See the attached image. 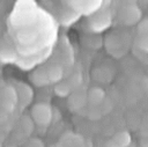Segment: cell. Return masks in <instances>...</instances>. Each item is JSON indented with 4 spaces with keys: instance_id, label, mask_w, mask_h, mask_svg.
<instances>
[{
    "instance_id": "cell-1",
    "label": "cell",
    "mask_w": 148,
    "mask_h": 147,
    "mask_svg": "<svg viewBox=\"0 0 148 147\" xmlns=\"http://www.w3.org/2000/svg\"><path fill=\"white\" fill-rule=\"evenodd\" d=\"M34 122L39 126H47L52 119V109L46 103H37L31 110Z\"/></svg>"
},
{
    "instance_id": "cell-2",
    "label": "cell",
    "mask_w": 148,
    "mask_h": 147,
    "mask_svg": "<svg viewBox=\"0 0 148 147\" xmlns=\"http://www.w3.org/2000/svg\"><path fill=\"white\" fill-rule=\"evenodd\" d=\"M72 10L76 12L77 14H86L89 15L91 13H95L99 9V6L102 5L101 1H67Z\"/></svg>"
},
{
    "instance_id": "cell-3",
    "label": "cell",
    "mask_w": 148,
    "mask_h": 147,
    "mask_svg": "<svg viewBox=\"0 0 148 147\" xmlns=\"http://www.w3.org/2000/svg\"><path fill=\"white\" fill-rule=\"evenodd\" d=\"M16 90V95H17V100L20 103H22V105H27L31 97H32V91L30 89L29 86H27L23 82H18V87L15 89Z\"/></svg>"
},
{
    "instance_id": "cell-4",
    "label": "cell",
    "mask_w": 148,
    "mask_h": 147,
    "mask_svg": "<svg viewBox=\"0 0 148 147\" xmlns=\"http://www.w3.org/2000/svg\"><path fill=\"white\" fill-rule=\"evenodd\" d=\"M30 79H31V81H32L36 86H38V87H42V86H45V84L50 83L46 68H37V69L31 74Z\"/></svg>"
},
{
    "instance_id": "cell-5",
    "label": "cell",
    "mask_w": 148,
    "mask_h": 147,
    "mask_svg": "<svg viewBox=\"0 0 148 147\" xmlns=\"http://www.w3.org/2000/svg\"><path fill=\"white\" fill-rule=\"evenodd\" d=\"M104 100V91L101 88H91L88 93V101L92 105H98Z\"/></svg>"
},
{
    "instance_id": "cell-6",
    "label": "cell",
    "mask_w": 148,
    "mask_h": 147,
    "mask_svg": "<svg viewBox=\"0 0 148 147\" xmlns=\"http://www.w3.org/2000/svg\"><path fill=\"white\" fill-rule=\"evenodd\" d=\"M46 72H47V76H49L50 82H58L62 76V69L58 65L47 66Z\"/></svg>"
},
{
    "instance_id": "cell-7",
    "label": "cell",
    "mask_w": 148,
    "mask_h": 147,
    "mask_svg": "<svg viewBox=\"0 0 148 147\" xmlns=\"http://www.w3.org/2000/svg\"><path fill=\"white\" fill-rule=\"evenodd\" d=\"M117 146L119 147H128L130 144H131V135L123 131V132H118L114 137H113V140H112Z\"/></svg>"
},
{
    "instance_id": "cell-8",
    "label": "cell",
    "mask_w": 148,
    "mask_h": 147,
    "mask_svg": "<svg viewBox=\"0 0 148 147\" xmlns=\"http://www.w3.org/2000/svg\"><path fill=\"white\" fill-rule=\"evenodd\" d=\"M54 91L59 96L64 97V96H67L71 93V87L68 86V82H58L57 86L54 87Z\"/></svg>"
},
{
    "instance_id": "cell-9",
    "label": "cell",
    "mask_w": 148,
    "mask_h": 147,
    "mask_svg": "<svg viewBox=\"0 0 148 147\" xmlns=\"http://www.w3.org/2000/svg\"><path fill=\"white\" fill-rule=\"evenodd\" d=\"M0 59L5 63H12V61H17L16 60V53L13 52L12 50H2L0 52Z\"/></svg>"
},
{
    "instance_id": "cell-10",
    "label": "cell",
    "mask_w": 148,
    "mask_h": 147,
    "mask_svg": "<svg viewBox=\"0 0 148 147\" xmlns=\"http://www.w3.org/2000/svg\"><path fill=\"white\" fill-rule=\"evenodd\" d=\"M138 32L141 36H148V19L142 20L138 25Z\"/></svg>"
},
{
    "instance_id": "cell-11",
    "label": "cell",
    "mask_w": 148,
    "mask_h": 147,
    "mask_svg": "<svg viewBox=\"0 0 148 147\" xmlns=\"http://www.w3.org/2000/svg\"><path fill=\"white\" fill-rule=\"evenodd\" d=\"M24 147H44V146H43L40 140H38V139H30L24 145Z\"/></svg>"
},
{
    "instance_id": "cell-12",
    "label": "cell",
    "mask_w": 148,
    "mask_h": 147,
    "mask_svg": "<svg viewBox=\"0 0 148 147\" xmlns=\"http://www.w3.org/2000/svg\"><path fill=\"white\" fill-rule=\"evenodd\" d=\"M139 46H140L143 51L148 52V36H141V37H140Z\"/></svg>"
},
{
    "instance_id": "cell-13",
    "label": "cell",
    "mask_w": 148,
    "mask_h": 147,
    "mask_svg": "<svg viewBox=\"0 0 148 147\" xmlns=\"http://www.w3.org/2000/svg\"><path fill=\"white\" fill-rule=\"evenodd\" d=\"M141 146L142 147H148V138H146V139H143L141 141Z\"/></svg>"
},
{
    "instance_id": "cell-14",
    "label": "cell",
    "mask_w": 148,
    "mask_h": 147,
    "mask_svg": "<svg viewBox=\"0 0 148 147\" xmlns=\"http://www.w3.org/2000/svg\"><path fill=\"white\" fill-rule=\"evenodd\" d=\"M106 147H119V146H117L113 141H110V142H108V144H106Z\"/></svg>"
},
{
    "instance_id": "cell-15",
    "label": "cell",
    "mask_w": 148,
    "mask_h": 147,
    "mask_svg": "<svg viewBox=\"0 0 148 147\" xmlns=\"http://www.w3.org/2000/svg\"><path fill=\"white\" fill-rule=\"evenodd\" d=\"M9 147H14V146H9Z\"/></svg>"
}]
</instances>
